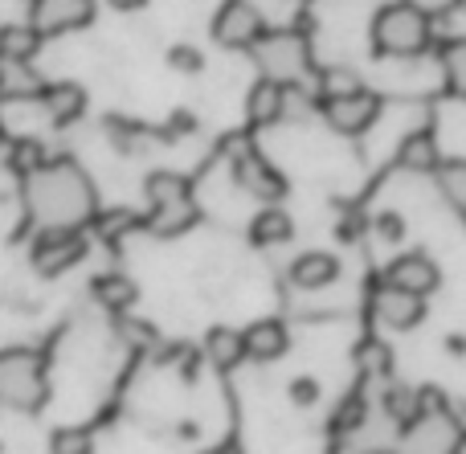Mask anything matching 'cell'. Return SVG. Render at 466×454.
Wrapping results in <instances>:
<instances>
[{
  "instance_id": "ba28073f",
  "label": "cell",
  "mask_w": 466,
  "mask_h": 454,
  "mask_svg": "<svg viewBox=\"0 0 466 454\" xmlns=\"http://www.w3.org/2000/svg\"><path fill=\"white\" fill-rule=\"evenodd\" d=\"M266 33V16L249 0H226L213 16V41L226 49H249Z\"/></svg>"
},
{
  "instance_id": "4dcf8cb0",
  "label": "cell",
  "mask_w": 466,
  "mask_h": 454,
  "mask_svg": "<svg viewBox=\"0 0 466 454\" xmlns=\"http://www.w3.org/2000/svg\"><path fill=\"white\" fill-rule=\"evenodd\" d=\"M290 393H295V401H299V398H303V401H311V398H315V385H295V389H290Z\"/></svg>"
},
{
  "instance_id": "44dd1931",
  "label": "cell",
  "mask_w": 466,
  "mask_h": 454,
  "mask_svg": "<svg viewBox=\"0 0 466 454\" xmlns=\"http://www.w3.org/2000/svg\"><path fill=\"white\" fill-rule=\"evenodd\" d=\"M90 295H95L106 311H115V316H123L127 308H136V303H139L136 278L119 275V270H115V275H98L95 283H90Z\"/></svg>"
},
{
  "instance_id": "6da1fadb",
  "label": "cell",
  "mask_w": 466,
  "mask_h": 454,
  "mask_svg": "<svg viewBox=\"0 0 466 454\" xmlns=\"http://www.w3.org/2000/svg\"><path fill=\"white\" fill-rule=\"evenodd\" d=\"M21 197L33 229H90L98 217L95 180L70 156L41 160L37 168L25 172Z\"/></svg>"
},
{
  "instance_id": "83f0119b",
  "label": "cell",
  "mask_w": 466,
  "mask_h": 454,
  "mask_svg": "<svg viewBox=\"0 0 466 454\" xmlns=\"http://www.w3.org/2000/svg\"><path fill=\"white\" fill-rule=\"evenodd\" d=\"M54 450L57 454H66V450H74V454H82V450H90V434L86 430H62V434H54Z\"/></svg>"
},
{
  "instance_id": "5bb4252c",
  "label": "cell",
  "mask_w": 466,
  "mask_h": 454,
  "mask_svg": "<svg viewBox=\"0 0 466 454\" xmlns=\"http://www.w3.org/2000/svg\"><path fill=\"white\" fill-rule=\"evenodd\" d=\"M46 78L33 70V62L25 57H0V103H29L41 98Z\"/></svg>"
},
{
  "instance_id": "4fadbf2b",
  "label": "cell",
  "mask_w": 466,
  "mask_h": 454,
  "mask_svg": "<svg viewBox=\"0 0 466 454\" xmlns=\"http://www.w3.org/2000/svg\"><path fill=\"white\" fill-rule=\"evenodd\" d=\"M385 283H393V287H405V291H413V295H430V291H438V283H442V275H438V267H434V258H426V254H401V258H393L385 267Z\"/></svg>"
},
{
  "instance_id": "7402d4cb",
  "label": "cell",
  "mask_w": 466,
  "mask_h": 454,
  "mask_svg": "<svg viewBox=\"0 0 466 454\" xmlns=\"http://www.w3.org/2000/svg\"><path fill=\"white\" fill-rule=\"evenodd\" d=\"M397 160H401V168H410V172H434L438 164V144H434V136L430 131H418V136H410L401 144V152H397Z\"/></svg>"
},
{
  "instance_id": "484cf974",
  "label": "cell",
  "mask_w": 466,
  "mask_h": 454,
  "mask_svg": "<svg viewBox=\"0 0 466 454\" xmlns=\"http://www.w3.org/2000/svg\"><path fill=\"white\" fill-rule=\"evenodd\" d=\"M360 74L356 70H328L323 74V98H336V95H348V90H360Z\"/></svg>"
},
{
  "instance_id": "7a4b0ae2",
  "label": "cell",
  "mask_w": 466,
  "mask_h": 454,
  "mask_svg": "<svg viewBox=\"0 0 466 454\" xmlns=\"http://www.w3.org/2000/svg\"><path fill=\"white\" fill-rule=\"evenodd\" d=\"M434 37V21L413 0H393L372 16V49L380 57H421Z\"/></svg>"
},
{
  "instance_id": "cb8c5ba5",
  "label": "cell",
  "mask_w": 466,
  "mask_h": 454,
  "mask_svg": "<svg viewBox=\"0 0 466 454\" xmlns=\"http://www.w3.org/2000/svg\"><path fill=\"white\" fill-rule=\"evenodd\" d=\"M438 177V188H442V197L454 205L459 213H466V160H446L434 168Z\"/></svg>"
},
{
  "instance_id": "ac0fdd59",
  "label": "cell",
  "mask_w": 466,
  "mask_h": 454,
  "mask_svg": "<svg viewBox=\"0 0 466 454\" xmlns=\"http://www.w3.org/2000/svg\"><path fill=\"white\" fill-rule=\"evenodd\" d=\"M41 106H46V115L57 127H66V123L82 119V111H86V90L74 86V82H54V86L41 90Z\"/></svg>"
},
{
  "instance_id": "1f68e13d",
  "label": "cell",
  "mask_w": 466,
  "mask_h": 454,
  "mask_svg": "<svg viewBox=\"0 0 466 454\" xmlns=\"http://www.w3.org/2000/svg\"><path fill=\"white\" fill-rule=\"evenodd\" d=\"M454 5H459V8H462V13H466V0H454Z\"/></svg>"
},
{
  "instance_id": "d4e9b609",
  "label": "cell",
  "mask_w": 466,
  "mask_h": 454,
  "mask_svg": "<svg viewBox=\"0 0 466 454\" xmlns=\"http://www.w3.org/2000/svg\"><path fill=\"white\" fill-rule=\"evenodd\" d=\"M442 78L454 98H466V37L451 41L442 49Z\"/></svg>"
},
{
  "instance_id": "3957f363",
  "label": "cell",
  "mask_w": 466,
  "mask_h": 454,
  "mask_svg": "<svg viewBox=\"0 0 466 454\" xmlns=\"http://www.w3.org/2000/svg\"><path fill=\"white\" fill-rule=\"evenodd\" d=\"M201 221V205L193 197V185L177 172H152L147 177V217L144 226L156 237H180Z\"/></svg>"
},
{
  "instance_id": "f1b7e54d",
  "label": "cell",
  "mask_w": 466,
  "mask_h": 454,
  "mask_svg": "<svg viewBox=\"0 0 466 454\" xmlns=\"http://www.w3.org/2000/svg\"><path fill=\"white\" fill-rule=\"evenodd\" d=\"M115 8H119V13H136V8H144L147 0H111Z\"/></svg>"
},
{
  "instance_id": "9c48e42d",
  "label": "cell",
  "mask_w": 466,
  "mask_h": 454,
  "mask_svg": "<svg viewBox=\"0 0 466 454\" xmlns=\"http://www.w3.org/2000/svg\"><path fill=\"white\" fill-rule=\"evenodd\" d=\"M29 25L41 37H62L95 21V0H29Z\"/></svg>"
},
{
  "instance_id": "2e32d148",
  "label": "cell",
  "mask_w": 466,
  "mask_h": 454,
  "mask_svg": "<svg viewBox=\"0 0 466 454\" xmlns=\"http://www.w3.org/2000/svg\"><path fill=\"white\" fill-rule=\"evenodd\" d=\"M287 275L290 287H299V291H319V287H331L339 278V258H331L323 250H307L290 262Z\"/></svg>"
},
{
  "instance_id": "d6986e66",
  "label": "cell",
  "mask_w": 466,
  "mask_h": 454,
  "mask_svg": "<svg viewBox=\"0 0 466 454\" xmlns=\"http://www.w3.org/2000/svg\"><path fill=\"white\" fill-rule=\"evenodd\" d=\"M290 234H295V226H290V213L279 209L274 201L262 205V213H254V221H249V242L254 246H282L290 242Z\"/></svg>"
},
{
  "instance_id": "52a82bcc",
  "label": "cell",
  "mask_w": 466,
  "mask_h": 454,
  "mask_svg": "<svg viewBox=\"0 0 466 454\" xmlns=\"http://www.w3.org/2000/svg\"><path fill=\"white\" fill-rule=\"evenodd\" d=\"M377 115H380V98L364 86L336 95V98H323V123L336 136H364L377 123Z\"/></svg>"
},
{
  "instance_id": "277c9868",
  "label": "cell",
  "mask_w": 466,
  "mask_h": 454,
  "mask_svg": "<svg viewBox=\"0 0 466 454\" xmlns=\"http://www.w3.org/2000/svg\"><path fill=\"white\" fill-rule=\"evenodd\" d=\"M49 401V365L37 348H0V406L37 414Z\"/></svg>"
},
{
  "instance_id": "4316f807",
  "label": "cell",
  "mask_w": 466,
  "mask_h": 454,
  "mask_svg": "<svg viewBox=\"0 0 466 454\" xmlns=\"http://www.w3.org/2000/svg\"><path fill=\"white\" fill-rule=\"evenodd\" d=\"M41 164V144H33V139H21V144H13V168L21 172H29V168H37Z\"/></svg>"
},
{
  "instance_id": "8fae6325",
  "label": "cell",
  "mask_w": 466,
  "mask_h": 454,
  "mask_svg": "<svg viewBox=\"0 0 466 454\" xmlns=\"http://www.w3.org/2000/svg\"><path fill=\"white\" fill-rule=\"evenodd\" d=\"M233 180H238L249 197H258V201H279V197L287 193V180L279 177V168L266 164V156L254 152V147H241V152L233 156Z\"/></svg>"
},
{
  "instance_id": "e0dca14e",
  "label": "cell",
  "mask_w": 466,
  "mask_h": 454,
  "mask_svg": "<svg viewBox=\"0 0 466 454\" xmlns=\"http://www.w3.org/2000/svg\"><path fill=\"white\" fill-rule=\"evenodd\" d=\"M246 115L254 127H274V123L287 119V86L282 82L262 78L246 98Z\"/></svg>"
},
{
  "instance_id": "ffe728a7",
  "label": "cell",
  "mask_w": 466,
  "mask_h": 454,
  "mask_svg": "<svg viewBox=\"0 0 466 454\" xmlns=\"http://www.w3.org/2000/svg\"><path fill=\"white\" fill-rule=\"evenodd\" d=\"M205 357H209V365L218 373H233L246 360V336L233 332V328H213L205 336Z\"/></svg>"
},
{
  "instance_id": "5b68a950",
  "label": "cell",
  "mask_w": 466,
  "mask_h": 454,
  "mask_svg": "<svg viewBox=\"0 0 466 454\" xmlns=\"http://www.w3.org/2000/svg\"><path fill=\"white\" fill-rule=\"evenodd\" d=\"M258 62V74L270 82H282V86H299L307 74L315 70L311 62V41L299 29H266L262 37L249 45Z\"/></svg>"
},
{
  "instance_id": "8992f818",
  "label": "cell",
  "mask_w": 466,
  "mask_h": 454,
  "mask_svg": "<svg viewBox=\"0 0 466 454\" xmlns=\"http://www.w3.org/2000/svg\"><path fill=\"white\" fill-rule=\"evenodd\" d=\"M86 250H90L86 229H37L29 250V267L41 278H62L66 270H74L86 258Z\"/></svg>"
},
{
  "instance_id": "603a6c76",
  "label": "cell",
  "mask_w": 466,
  "mask_h": 454,
  "mask_svg": "<svg viewBox=\"0 0 466 454\" xmlns=\"http://www.w3.org/2000/svg\"><path fill=\"white\" fill-rule=\"evenodd\" d=\"M41 41L46 37L33 25H8V29H0V57H25V62H33Z\"/></svg>"
},
{
  "instance_id": "30bf717a",
  "label": "cell",
  "mask_w": 466,
  "mask_h": 454,
  "mask_svg": "<svg viewBox=\"0 0 466 454\" xmlns=\"http://www.w3.org/2000/svg\"><path fill=\"white\" fill-rule=\"evenodd\" d=\"M372 311H377V319L389 332H413V328L426 319V295H413V291H405V287L380 283L377 295H372Z\"/></svg>"
},
{
  "instance_id": "9a60e30c",
  "label": "cell",
  "mask_w": 466,
  "mask_h": 454,
  "mask_svg": "<svg viewBox=\"0 0 466 454\" xmlns=\"http://www.w3.org/2000/svg\"><path fill=\"white\" fill-rule=\"evenodd\" d=\"M241 336H246V360H258V365H274L290 348V336L279 319H258Z\"/></svg>"
},
{
  "instance_id": "f546056e",
  "label": "cell",
  "mask_w": 466,
  "mask_h": 454,
  "mask_svg": "<svg viewBox=\"0 0 466 454\" xmlns=\"http://www.w3.org/2000/svg\"><path fill=\"white\" fill-rule=\"evenodd\" d=\"M185 49H188V45H180L177 54H172V62H177V66H201V62H197L193 54H185Z\"/></svg>"
},
{
  "instance_id": "7c38bea8",
  "label": "cell",
  "mask_w": 466,
  "mask_h": 454,
  "mask_svg": "<svg viewBox=\"0 0 466 454\" xmlns=\"http://www.w3.org/2000/svg\"><path fill=\"white\" fill-rule=\"evenodd\" d=\"M410 450H454L462 442V430L446 409H418L413 426L405 430Z\"/></svg>"
}]
</instances>
